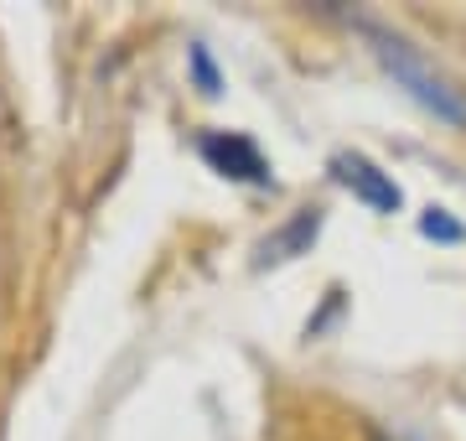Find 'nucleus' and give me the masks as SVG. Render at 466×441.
<instances>
[{
  "mask_svg": "<svg viewBox=\"0 0 466 441\" xmlns=\"http://www.w3.org/2000/svg\"><path fill=\"white\" fill-rule=\"evenodd\" d=\"M332 177L348 187L352 198H363L373 213H394V208H400V187H394V177H383L368 156H358V151L332 156Z\"/></svg>",
  "mask_w": 466,
  "mask_h": 441,
  "instance_id": "obj_3",
  "label": "nucleus"
},
{
  "mask_svg": "<svg viewBox=\"0 0 466 441\" xmlns=\"http://www.w3.org/2000/svg\"><path fill=\"white\" fill-rule=\"evenodd\" d=\"M420 234H425V239H441V244H461V223L451 219L446 208H425V219H420Z\"/></svg>",
  "mask_w": 466,
  "mask_h": 441,
  "instance_id": "obj_5",
  "label": "nucleus"
},
{
  "mask_svg": "<svg viewBox=\"0 0 466 441\" xmlns=\"http://www.w3.org/2000/svg\"><path fill=\"white\" fill-rule=\"evenodd\" d=\"M317 223H321V219H317V208H306V213H300V219L290 223V229H285L280 239H275V244H265V255H269V260H285L280 250H300L306 239L317 234Z\"/></svg>",
  "mask_w": 466,
  "mask_h": 441,
  "instance_id": "obj_4",
  "label": "nucleus"
},
{
  "mask_svg": "<svg viewBox=\"0 0 466 441\" xmlns=\"http://www.w3.org/2000/svg\"><path fill=\"white\" fill-rule=\"evenodd\" d=\"M187 57H192V73H198V84H202V94H218V68H213V57H208V47H192L187 52Z\"/></svg>",
  "mask_w": 466,
  "mask_h": 441,
  "instance_id": "obj_6",
  "label": "nucleus"
},
{
  "mask_svg": "<svg viewBox=\"0 0 466 441\" xmlns=\"http://www.w3.org/2000/svg\"><path fill=\"white\" fill-rule=\"evenodd\" d=\"M379 57L389 63V73H394V78H400V84L410 88V94H415V99L425 104V109H435V115L451 119V125H461V119H466L461 94H451V88L441 84V78H435V73L425 68V63H420L415 52L404 47L400 36H379Z\"/></svg>",
  "mask_w": 466,
  "mask_h": 441,
  "instance_id": "obj_1",
  "label": "nucleus"
},
{
  "mask_svg": "<svg viewBox=\"0 0 466 441\" xmlns=\"http://www.w3.org/2000/svg\"><path fill=\"white\" fill-rule=\"evenodd\" d=\"M202 161L218 171V177H228V182H249V187H269V167L259 146L249 136H233V130H208L198 140Z\"/></svg>",
  "mask_w": 466,
  "mask_h": 441,
  "instance_id": "obj_2",
  "label": "nucleus"
}]
</instances>
